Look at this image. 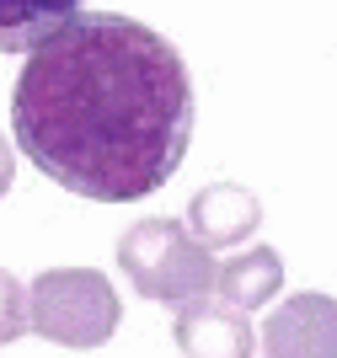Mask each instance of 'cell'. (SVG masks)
<instances>
[{
	"mask_svg": "<svg viewBox=\"0 0 337 358\" xmlns=\"http://www.w3.org/2000/svg\"><path fill=\"white\" fill-rule=\"evenodd\" d=\"M22 331H32V294L16 273L0 268V343H16Z\"/></svg>",
	"mask_w": 337,
	"mask_h": 358,
	"instance_id": "9c48e42d",
	"label": "cell"
},
{
	"mask_svg": "<svg viewBox=\"0 0 337 358\" xmlns=\"http://www.w3.org/2000/svg\"><path fill=\"white\" fill-rule=\"evenodd\" d=\"M32 294V331L54 348H102L123 321L118 289L97 268H48L27 284Z\"/></svg>",
	"mask_w": 337,
	"mask_h": 358,
	"instance_id": "3957f363",
	"label": "cell"
},
{
	"mask_svg": "<svg viewBox=\"0 0 337 358\" xmlns=\"http://www.w3.org/2000/svg\"><path fill=\"white\" fill-rule=\"evenodd\" d=\"M284 284V257L273 246H252L235 252L231 262H220V299H231L235 310H257L279 294Z\"/></svg>",
	"mask_w": 337,
	"mask_h": 358,
	"instance_id": "ba28073f",
	"label": "cell"
},
{
	"mask_svg": "<svg viewBox=\"0 0 337 358\" xmlns=\"http://www.w3.org/2000/svg\"><path fill=\"white\" fill-rule=\"evenodd\" d=\"M198 96L156 27L81 11L32 48L11 86V129L48 182L91 203H134L188 161Z\"/></svg>",
	"mask_w": 337,
	"mask_h": 358,
	"instance_id": "6da1fadb",
	"label": "cell"
},
{
	"mask_svg": "<svg viewBox=\"0 0 337 358\" xmlns=\"http://www.w3.org/2000/svg\"><path fill=\"white\" fill-rule=\"evenodd\" d=\"M11 182H16V155H11V145L0 139V198L11 193Z\"/></svg>",
	"mask_w": 337,
	"mask_h": 358,
	"instance_id": "30bf717a",
	"label": "cell"
},
{
	"mask_svg": "<svg viewBox=\"0 0 337 358\" xmlns=\"http://www.w3.org/2000/svg\"><path fill=\"white\" fill-rule=\"evenodd\" d=\"M172 337L188 358H252V348H257V331H252L247 310H235L231 299L177 305Z\"/></svg>",
	"mask_w": 337,
	"mask_h": 358,
	"instance_id": "5b68a950",
	"label": "cell"
},
{
	"mask_svg": "<svg viewBox=\"0 0 337 358\" xmlns=\"http://www.w3.org/2000/svg\"><path fill=\"white\" fill-rule=\"evenodd\" d=\"M118 268L134 284V294L156 299V305H193L220 289V262L188 224L177 220H134L118 241Z\"/></svg>",
	"mask_w": 337,
	"mask_h": 358,
	"instance_id": "7a4b0ae2",
	"label": "cell"
},
{
	"mask_svg": "<svg viewBox=\"0 0 337 358\" xmlns=\"http://www.w3.org/2000/svg\"><path fill=\"white\" fill-rule=\"evenodd\" d=\"M86 0H0V54H32V48L70 27Z\"/></svg>",
	"mask_w": 337,
	"mask_h": 358,
	"instance_id": "52a82bcc",
	"label": "cell"
},
{
	"mask_svg": "<svg viewBox=\"0 0 337 358\" xmlns=\"http://www.w3.org/2000/svg\"><path fill=\"white\" fill-rule=\"evenodd\" d=\"M257 224H263V203H257V193L241 187V182H209V187H198V193L188 198V230L204 241L209 252L247 241Z\"/></svg>",
	"mask_w": 337,
	"mask_h": 358,
	"instance_id": "8992f818",
	"label": "cell"
},
{
	"mask_svg": "<svg viewBox=\"0 0 337 358\" xmlns=\"http://www.w3.org/2000/svg\"><path fill=\"white\" fill-rule=\"evenodd\" d=\"M263 358H337V299L289 294L257 331Z\"/></svg>",
	"mask_w": 337,
	"mask_h": 358,
	"instance_id": "277c9868",
	"label": "cell"
}]
</instances>
